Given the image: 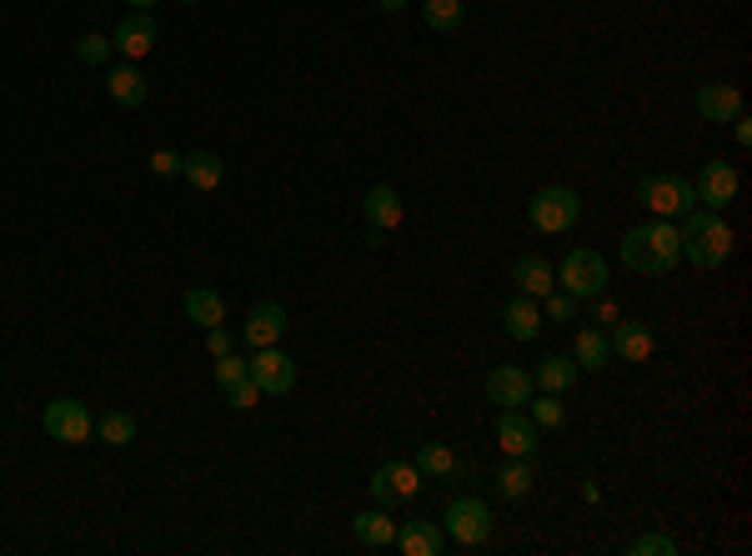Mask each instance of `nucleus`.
Here are the masks:
<instances>
[{"label":"nucleus","instance_id":"obj_1","mask_svg":"<svg viewBox=\"0 0 752 556\" xmlns=\"http://www.w3.org/2000/svg\"><path fill=\"white\" fill-rule=\"evenodd\" d=\"M617 256H623L627 271L637 276H667L682 261V236H677L673 220H648V226H632V231L617 241Z\"/></svg>","mask_w":752,"mask_h":556},{"label":"nucleus","instance_id":"obj_2","mask_svg":"<svg viewBox=\"0 0 752 556\" xmlns=\"http://www.w3.org/2000/svg\"><path fill=\"white\" fill-rule=\"evenodd\" d=\"M682 256L692 261V266H702V271H717L727 256H732V226L723 220V211H707V206H692L688 216H682Z\"/></svg>","mask_w":752,"mask_h":556},{"label":"nucleus","instance_id":"obj_3","mask_svg":"<svg viewBox=\"0 0 752 556\" xmlns=\"http://www.w3.org/2000/svg\"><path fill=\"white\" fill-rule=\"evenodd\" d=\"M527 220H532L542 236H562L582 220V195L572 186H542V191L527 201Z\"/></svg>","mask_w":752,"mask_h":556},{"label":"nucleus","instance_id":"obj_4","mask_svg":"<svg viewBox=\"0 0 752 556\" xmlns=\"http://www.w3.org/2000/svg\"><path fill=\"white\" fill-rule=\"evenodd\" d=\"M562 291L567 296H577V301H592V296H602L607 291V261H602V251H592V247H577V251H567L562 256Z\"/></svg>","mask_w":752,"mask_h":556},{"label":"nucleus","instance_id":"obj_5","mask_svg":"<svg viewBox=\"0 0 752 556\" xmlns=\"http://www.w3.org/2000/svg\"><path fill=\"white\" fill-rule=\"evenodd\" d=\"M637 201H642L652 216L673 220V216H688V211L698 206V191H692V181H682V176H642V181H637Z\"/></svg>","mask_w":752,"mask_h":556},{"label":"nucleus","instance_id":"obj_6","mask_svg":"<svg viewBox=\"0 0 752 556\" xmlns=\"http://www.w3.org/2000/svg\"><path fill=\"white\" fill-rule=\"evenodd\" d=\"M441 531L462 546H481L492 536V506L481 502V496H456V502H447V511H441Z\"/></svg>","mask_w":752,"mask_h":556},{"label":"nucleus","instance_id":"obj_7","mask_svg":"<svg viewBox=\"0 0 752 556\" xmlns=\"http://www.w3.org/2000/svg\"><path fill=\"white\" fill-rule=\"evenodd\" d=\"M40 427H46V437L51 441L80 446V441L96 437V416L86 412V402H76V396H55V402L40 412Z\"/></svg>","mask_w":752,"mask_h":556},{"label":"nucleus","instance_id":"obj_8","mask_svg":"<svg viewBox=\"0 0 752 556\" xmlns=\"http://www.w3.org/2000/svg\"><path fill=\"white\" fill-rule=\"evenodd\" d=\"M247 371L261 387V396H286V391L297 387V362H291L286 351H276V346H261L247 362Z\"/></svg>","mask_w":752,"mask_h":556},{"label":"nucleus","instance_id":"obj_9","mask_svg":"<svg viewBox=\"0 0 752 556\" xmlns=\"http://www.w3.org/2000/svg\"><path fill=\"white\" fill-rule=\"evenodd\" d=\"M692 191H698V206L727 211L732 201H738V166H732V161H707V166L698 170Z\"/></svg>","mask_w":752,"mask_h":556},{"label":"nucleus","instance_id":"obj_10","mask_svg":"<svg viewBox=\"0 0 752 556\" xmlns=\"http://www.w3.org/2000/svg\"><path fill=\"white\" fill-rule=\"evenodd\" d=\"M422 471H416V462H387L381 471H376L366 486H372V502L376 506H391V502H406V496L422 492Z\"/></svg>","mask_w":752,"mask_h":556},{"label":"nucleus","instance_id":"obj_11","mask_svg":"<svg viewBox=\"0 0 752 556\" xmlns=\"http://www.w3.org/2000/svg\"><path fill=\"white\" fill-rule=\"evenodd\" d=\"M481 387H487V402H497L502 412H506V406H527L537 396L532 371H522V366H492Z\"/></svg>","mask_w":752,"mask_h":556},{"label":"nucleus","instance_id":"obj_12","mask_svg":"<svg viewBox=\"0 0 752 556\" xmlns=\"http://www.w3.org/2000/svg\"><path fill=\"white\" fill-rule=\"evenodd\" d=\"M156 40H161V30H156V21H151V11H130L126 21L111 30V51H121L126 61H141V55L156 51Z\"/></svg>","mask_w":752,"mask_h":556},{"label":"nucleus","instance_id":"obj_13","mask_svg":"<svg viewBox=\"0 0 752 556\" xmlns=\"http://www.w3.org/2000/svg\"><path fill=\"white\" fill-rule=\"evenodd\" d=\"M497 446H502L506 456H537V421L527 416V406H506L502 416H497Z\"/></svg>","mask_w":752,"mask_h":556},{"label":"nucleus","instance_id":"obj_14","mask_svg":"<svg viewBox=\"0 0 752 556\" xmlns=\"http://www.w3.org/2000/svg\"><path fill=\"white\" fill-rule=\"evenodd\" d=\"M286 326H291V321H286V311L276 306V301H261V306H251V311H247V321H241V341H247L251 351L276 346Z\"/></svg>","mask_w":752,"mask_h":556},{"label":"nucleus","instance_id":"obj_15","mask_svg":"<svg viewBox=\"0 0 752 556\" xmlns=\"http://www.w3.org/2000/svg\"><path fill=\"white\" fill-rule=\"evenodd\" d=\"M692 105H698L702 121H732L742 116V91L732 86V80H707V86H698V96H692Z\"/></svg>","mask_w":752,"mask_h":556},{"label":"nucleus","instance_id":"obj_16","mask_svg":"<svg viewBox=\"0 0 752 556\" xmlns=\"http://www.w3.org/2000/svg\"><path fill=\"white\" fill-rule=\"evenodd\" d=\"M607 341H612V356H623V362H648L657 351V337L642 321H612Z\"/></svg>","mask_w":752,"mask_h":556},{"label":"nucleus","instance_id":"obj_17","mask_svg":"<svg viewBox=\"0 0 752 556\" xmlns=\"http://www.w3.org/2000/svg\"><path fill=\"white\" fill-rule=\"evenodd\" d=\"M105 96L116 105H126V111H136V105H146L151 86H146V76L126 61V65H111V71H105Z\"/></svg>","mask_w":752,"mask_h":556},{"label":"nucleus","instance_id":"obj_18","mask_svg":"<svg viewBox=\"0 0 752 556\" xmlns=\"http://www.w3.org/2000/svg\"><path fill=\"white\" fill-rule=\"evenodd\" d=\"M502 321H506V337L512 341H537L542 337V306H537V296H512L502 311Z\"/></svg>","mask_w":752,"mask_h":556},{"label":"nucleus","instance_id":"obj_19","mask_svg":"<svg viewBox=\"0 0 752 556\" xmlns=\"http://www.w3.org/2000/svg\"><path fill=\"white\" fill-rule=\"evenodd\" d=\"M512 281H517L522 296H537V301H542L547 291H557V271H552V261L547 256H517Z\"/></svg>","mask_w":752,"mask_h":556},{"label":"nucleus","instance_id":"obj_20","mask_svg":"<svg viewBox=\"0 0 752 556\" xmlns=\"http://www.w3.org/2000/svg\"><path fill=\"white\" fill-rule=\"evenodd\" d=\"M362 216H366V226H376V231H397V226H402V195L391 191V186H372V191L362 195Z\"/></svg>","mask_w":752,"mask_h":556},{"label":"nucleus","instance_id":"obj_21","mask_svg":"<svg viewBox=\"0 0 752 556\" xmlns=\"http://www.w3.org/2000/svg\"><path fill=\"white\" fill-rule=\"evenodd\" d=\"M577 362L572 356H562V351H552V356H542L537 362V371H532V381H537V391H552V396H567L572 387H577Z\"/></svg>","mask_w":752,"mask_h":556},{"label":"nucleus","instance_id":"obj_22","mask_svg":"<svg viewBox=\"0 0 752 556\" xmlns=\"http://www.w3.org/2000/svg\"><path fill=\"white\" fill-rule=\"evenodd\" d=\"M572 362H577V371H602V366L612 362L607 331H602V326H582L577 341H572Z\"/></svg>","mask_w":752,"mask_h":556},{"label":"nucleus","instance_id":"obj_23","mask_svg":"<svg viewBox=\"0 0 752 556\" xmlns=\"http://www.w3.org/2000/svg\"><path fill=\"white\" fill-rule=\"evenodd\" d=\"M351 536H356L366 552H381V546L397 542V521L387 517V506H372V511H362V517L351 521Z\"/></svg>","mask_w":752,"mask_h":556},{"label":"nucleus","instance_id":"obj_24","mask_svg":"<svg viewBox=\"0 0 752 556\" xmlns=\"http://www.w3.org/2000/svg\"><path fill=\"white\" fill-rule=\"evenodd\" d=\"M181 176L196 191H216L221 176H226V161L216 151H191V155H181Z\"/></svg>","mask_w":752,"mask_h":556},{"label":"nucleus","instance_id":"obj_25","mask_svg":"<svg viewBox=\"0 0 752 556\" xmlns=\"http://www.w3.org/2000/svg\"><path fill=\"white\" fill-rule=\"evenodd\" d=\"M406 556H437L441 552V527L437 521H406V527H397V542Z\"/></svg>","mask_w":752,"mask_h":556},{"label":"nucleus","instance_id":"obj_26","mask_svg":"<svg viewBox=\"0 0 752 556\" xmlns=\"http://www.w3.org/2000/svg\"><path fill=\"white\" fill-rule=\"evenodd\" d=\"M186 316L206 331V326L226 321V301H221V291H211V286H191V291H186Z\"/></svg>","mask_w":752,"mask_h":556},{"label":"nucleus","instance_id":"obj_27","mask_svg":"<svg viewBox=\"0 0 752 556\" xmlns=\"http://www.w3.org/2000/svg\"><path fill=\"white\" fill-rule=\"evenodd\" d=\"M422 21H427V30L452 36V30H462V21H467V5H462V0H422Z\"/></svg>","mask_w":752,"mask_h":556},{"label":"nucleus","instance_id":"obj_28","mask_svg":"<svg viewBox=\"0 0 752 556\" xmlns=\"http://www.w3.org/2000/svg\"><path fill=\"white\" fill-rule=\"evenodd\" d=\"M416 471H422V477H456L462 462H456V452L447 441H427V446L416 452Z\"/></svg>","mask_w":752,"mask_h":556},{"label":"nucleus","instance_id":"obj_29","mask_svg":"<svg viewBox=\"0 0 752 556\" xmlns=\"http://www.w3.org/2000/svg\"><path fill=\"white\" fill-rule=\"evenodd\" d=\"M532 481H537V477H532V456H512V462H506L502 471H497V492L517 502V496L532 492Z\"/></svg>","mask_w":752,"mask_h":556},{"label":"nucleus","instance_id":"obj_30","mask_svg":"<svg viewBox=\"0 0 752 556\" xmlns=\"http://www.w3.org/2000/svg\"><path fill=\"white\" fill-rule=\"evenodd\" d=\"M96 437H101L105 446H130V441H136V416H126V412L96 416Z\"/></svg>","mask_w":752,"mask_h":556},{"label":"nucleus","instance_id":"obj_31","mask_svg":"<svg viewBox=\"0 0 752 556\" xmlns=\"http://www.w3.org/2000/svg\"><path fill=\"white\" fill-rule=\"evenodd\" d=\"M527 416L537 421V431H552L567 421V412H562V396H552V391H542V396H532L527 402Z\"/></svg>","mask_w":752,"mask_h":556},{"label":"nucleus","instance_id":"obj_32","mask_svg":"<svg viewBox=\"0 0 752 556\" xmlns=\"http://www.w3.org/2000/svg\"><path fill=\"white\" fill-rule=\"evenodd\" d=\"M76 61L80 65H105V61H111V36H96V30H86V36L76 40Z\"/></svg>","mask_w":752,"mask_h":556},{"label":"nucleus","instance_id":"obj_33","mask_svg":"<svg viewBox=\"0 0 752 556\" xmlns=\"http://www.w3.org/2000/svg\"><path fill=\"white\" fill-rule=\"evenodd\" d=\"M221 391H226V402H231L236 412H251V406L261 402V387L251 381V371L241 376V381H231V387H221Z\"/></svg>","mask_w":752,"mask_h":556},{"label":"nucleus","instance_id":"obj_34","mask_svg":"<svg viewBox=\"0 0 752 556\" xmlns=\"http://www.w3.org/2000/svg\"><path fill=\"white\" fill-rule=\"evenodd\" d=\"M627 552H632V556H677V542H673V536H657V531H648V536H637Z\"/></svg>","mask_w":752,"mask_h":556},{"label":"nucleus","instance_id":"obj_35","mask_svg":"<svg viewBox=\"0 0 752 556\" xmlns=\"http://www.w3.org/2000/svg\"><path fill=\"white\" fill-rule=\"evenodd\" d=\"M241 376H247L241 351H226V356H216V387H231V381H241Z\"/></svg>","mask_w":752,"mask_h":556},{"label":"nucleus","instance_id":"obj_36","mask_svg":"<svg viewBox=\"0 0 752 556\" xmlns=\"http://www.w3.org/2000/svg\"><path fill=\"white\" fill-rule=\"evenodd\" d=\"M547 316H552V321H572V316H577V296H567V291H547Z\"/></svg>","mask_w":752,"mask_h":556},{"label":"nucleus","instance_id":"obj_37","mask_svg":"<svg viewBox=\"0 0 752 556\" xmlns=\"http://www.w3.org/2000/svg\"><path fill=\"white\" fill-rule=\"evenodd\" d=\"M206 351L211 356H226V351H236V337L226 326H206Z\"/></svg>","mask_w":752,"mask_h":556},{"label":"nucleus","instance_id":"obj_38","mask_svg":"<svg viewBox=\"0 0 752 556\" xmlns=\"http://www.w3.org/2000/svg\"><path fill=\"white\" fill-rule=\"evenodd\" d=\"M151 176H181V155H176V151H156V155H151Z\"/></svg>","mask_w":752,"mask_h":556},{"label":"nucleus","instance_id":"obj_39","mask_svg":"<svg viewBox=\"0 0 752 556\" xmlns=\"http://www.w3.org/2000/svg\"><path fill=\"white\" fill-rule=\"evenodd\" d=\"M592 301H597V311H592L597 321H602V326H612V321H617V301H612L607 291H602V296H592Z\"/></svg>","mask_w":752,"mask_h":556},{"label":"nucleus","instance_id":"obj_40","mask_svg":"<svg viewBox=\"0 0 752 556\" xmlns=\"http://www.w3.org/2000/svg\"><path fill=\"white\" fill-rule=\"evenodd\" d=\"M732 136H738V146H752V121L748 116H732Z\"/></svg>","mask_w":752,"mask_h":556},{"label":"nucleus","instance_id":"obj_41","mask_svg":"<svg viewBox=\"0 0 752 556\" xmlns=\"http://www.w3.org/2000/svg\"><path fill=\"white\" fill-rule=\"evenodd\" d=\"M387 247V231H376V226H366V251H381Z\"/></svg>","mask_w":752,"mask_h":556},{"label":"nucleus","instance_id":"obj_42","mask_svg":"<svg viewBox=\"0 0 752 556\" xmlns=\"http://www.w3.org/2000/svg\"><path fill=\"white\" fill-rule=\"evenodd\" d=\"M376 5H381V11H387V15H402V5H406V0H376Z\"/></svg>","mask_w":752,"mask_h":556},{"label":"nucleus","instance_id":"obj_43","mask_svg":"<svg viewBox=\"0 0 752 556\" xmlns=\"http://www.w3.org/2000/svg\"><path fill=\"white\" fill-rule=\"evenodd\" d=\"M130 5H136V11H151V5H161V0H130Z\"/></svg>","mask_w":752,"mask_h":556},{"label":"nucleus","instance_id":"obj_44","mask_svg":"<svg viewBox=\"0 0 752 556\" xmlns=\"http://www.w3.org/2000/svg\"><path fill=\"white\" fill-rule=\"evenodd\" d=\"M181 5H201V0H181Z\"/></svg>","mask_w":752,"mask_h":556}]
</instances>
